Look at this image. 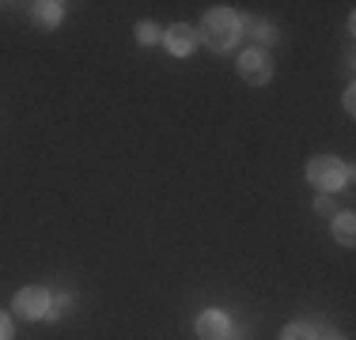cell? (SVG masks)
Instances as JSON below:
<instances>
[{
	"label": "cell",
	"instance_id": "ba28073f",
	"mask_svg": "<svg viewBox=\"0 0 356 340\" xmlns=\"http://www.w3.org/2000/svg\"><path fill=\"white\" fill-rule=\"evenodd\" d=\"M35 19L42 23V27H57V23L65 19V4H57V0H42V4H35Z\"/></svg>",
	"mask_w": 356,
	"mask_h": 340
},
{
	"label": "cell",
	"instance_id": "8fae6325",
	"mask_svg": "<svg viewBox=\"0 0 356 340\" xmlns=\"http://www.w3.org/2000/svg\"><path fill=\"white\" fill-rule=\"evenodd\" d=\"M159 38H163V34H159V27H156V23H148V19H144V23H137V42H140V46H156Z\"/></svg>",
	"mask_w": 356,
	"mask_h": 340
},
{
	"label": "cell",
	"instance_id": "30bf717a",
	"mask_svg": "<svg viewBox=\"0 0 356 340\" xmlns=\"http://www.w3.org/2000/svg\"><path fill=\"white\" fill-rule=\"evenodd\" d=\"M315 333L318 329L307 325V321H292V325L281 329V340H315Z\"/></svg>",
	"mask_w": 356,
	"mask_h": 340
},
{
	"label": "cell",
	"instance_id": "9c48e42d",
	"mask_svg": "<svg viewBox=\"0 0 356 340\" xmlns=\"http://www.w3.org/2000/svg\"><path fill=\"white\" fill-rule=\"evenodd\" d=\"M334 238L341 246H353L356 242V219H353V212H337V216H334Z\"/></svg>",
	"mask_w": 356,
	"mask_h": 340
},
{
	"label": "cell",
	"instance_id": "6da1fadb",
	"mask_svg": "<svg viewBox=\"0 0 356 340\" xmlns=\"http://www.w3.org/2000/svg\"><path fill=\"white\" fill-rule=\"evenodd\" d=\"M239 38V15L232 8H209L205 19H201V31H197V42H205L209 49L216 53H227Z\"/></svg>",
	"mask_w": 356,
	"mask_h": 340
},
{
	"label": "cell",
	"instance_id": "9a60e30c",
	"mask_svg": "<svg viewBox=\"0 0 356 340\" xmlns=\"http://www.w3.org/2000/svg\"><path fill=\"white\" fill-rule=\"evenodd\" d=\"M315 340H345L341 333H330V329H322V333H315Z\"/></svg>",
	"mask_w": 356,
	"mask_h": 340
},
{
	"label": "cell",
	"instance_id": "3957f363",
	"mask_svg": "<svg viewBox=\"0 0 356 340\" xmlns=\"http://www.w3.org/2000/svg\"><path fill=\"white\" fill-rule=\"evenodd\" d=\"M239 76L247 83H254V87H266L269 80H273V57L266 53V49H243L239 57Z\"/></svg>",
	"mask_w": 356,
	"mask_h": 340
},
{
	"label": "cell",
	"instance_id": "7c38bea8",
	"mask_svg": "<svg viewBox=\"0 0 356 340\" xmlns=\"http://www.w3.org/2000/svg\"><path fill=\"white\" fill-rule=\"evenodd\" d=\"M315 212H318V216H334V201H330L326 193H322V197L315 201Z\"/></svg>",
	"mask_w": 356,
	"mask_h": 340
},
{
	"label": "cell",
	"instance_id": "277c9868",
	"mask_svg": "<svg viewBox=\"0 0 356 340\" xmlns=\"http://www.w3.org/2000/svg\"><path fill=\"white\" fill-rule=\"evenodd\" d=\"M12 310L19 314V318H27V321H46V314H49V291H46V287H23V291H15Z\"/></svg>",
	"mask_w": 356,
	"mask_h": 340
},
{
	"label": "cell",
	"instance_id": "4fadbf2b",
	"mask_svg": "<svg viewBox=\"0 0 356 340\" xmlns=\"http://www.w3.org/2000/svg\"><path fill=\"white\" fill-rule=\"evenodd\" d=\"M0 340H12V318L0 314Z\"/></svg>",
	"mask_w": 356,
	"mask_h": 340
},
{
	"label": "cell",
	"instance_id": "5b68a950",
	"mask_svg": "<svg viewBox=\"0 0 356 340\" xmlns=\"http://www.w3.org/2000/svg\"><path fill=\"white\" fill-rule=\"evenodd\" d=\"M163 46L171 49L175 57H190L193 49H197V31L186 27V23H175V27H167V34H163Z\"/></svg>",
	"mask_w": 356,
	"mask_h": 340
},
{
	"label": "cell",
	"instance_id": "7a4b0ae2",
	"mask_svg": "<svg viewBox=\"0 0 356 340\" xmlns=\"http://www.w3.org/2000/svg\"><path fill=\"white\" fill-rule=\"evenodd\" d=\"M307 182L330 197V193H337L341 185L353 182V167L341 163V159H334V155H315L307 163Z\"/></svg>",
	"mask_w": 356,
	"mask_h": 340
},
{
	"label": "cell",
	"instance_id": "52a82bcc",
	"mask_svg": "<svg viewBox=\"0 0 356 340\" xmlns=\"http://www.w3.org/2000/svg\"><path fill=\"white\" fill-rule=\"evenodd\" d=\"M239 34H247V38L258 42V49H266L269 42H277V27L266 19H239Z\"/></svg>",
	"mask_w": 356,
	"mask_h": 340
},
{
	"label": "cell",
	"instance_id": "5bb4252c",
	"mask_svg": "<svg viewBox=\"0 0 356 340\" xmlns=\"http://www.w3.org/2000/svg\"><path fill=\"white\" fill-rule=\"evenodd\" d=\"M345 110H349V114H353V110H356V91H353V87L345 91Z\"/></svg>",
	"mask_w": 356,
	"mask_h": 340
},
{
	"label": "cell",
	"instance_id": "8992f818",
	"mask_svg": "<svg viewBox=\"0 0 356 340\" xmlns=\"http://www.w3.org/2000/svg\"><path fill=\"white\" fill-rule=\"evenodd\" d=\"M197 337L201 340H227L232 337V321L224 310H205L197 318Z\"/></svg>",
	"mask_w": 356,
	"mask_h": 340
}]
</instances>
